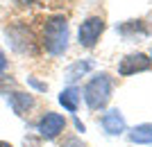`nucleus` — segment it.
Listing matches in <instances>:
<instances>
[{"label":"nucleus","instance_id":"obj_17","mask_svg":"<svg viewBox=\"0 0 152 147\" xmlns=\"http://www.w3.org/2000/svg\"><path fill=\"white\" fill-rule=\"evenodd\" d=\"M18 2H25V5H27V2H32V0H18Z\"/></svg>","mask_w":152,"mask_h":147},{"label":"nucleus","instance_id":"obj_7","mask_svg":"<svg viewBox=\"0 0 152 147\" xmlns=\"http://www.w3.org/2000/svg\"><path fill=\"white\" fill-rule=\"evenodd\" d=\"M100 125H102V129H104L109 136H121L123 131H125V127H127L125 118H123V113L118 109L107 111V113L100 118Z\"/></svg>","mask_w":152,"mask_h":147},{"label":"nucleus","instance_id":"obj_15","mask_svg":"<svg viewBox=\"0 0 152 147\" xmlns=\"http://www.w3.org/2000/svg\"><path fill=\"white\" fill-rule=\"evenodd\" d=\"M75 127L80 129V131H84V125H82V122H80V120H77V118H75Z\"/></svg>","mask_w":152,"mask_h":147},{"label":"nucleus","instance_id":"obj_13","mask_svg":"<svg viewBox=\"0 0 152 147\" xmlns=\"http://www.w3.org/2000/svg\"><path fill=\"white\" fill-rule=\"evenodd\" d=\"M27 84H30L32 88H37V91H48V84L39 82V79H34V77H27Z\"/></svg>","mask_w":152,"mask_h":147},{"label":"nucleus","instance_id":"obj_5","mask_svg":"<svg viewBox=\"0 0 152 147\" xmlns=\"http://www.w3.org/2000/svg\"><path fill=\"white\" fill-rule=\"evenodd\" d=\"M64 129H66V118H64L61 113H55V111H48L37 125L39 136L45 138V140H55Z\"/></svg>","mask_w":152,"mask_h":147},{"label":"nucleus","instance_id":"obj_3","mask_svg":"<svg viewBox=\"0 0 152 147\" xmlns=\"http://www.w3.org/2000/svg\"><path fill=\"white\" fill-rule=\"evenodd\" d=\"M5 36H7V45H9L14 52L25 54V52H34V48H37V45H34V36H32V32L27 30L25 25H20V23L7 27Z\"/></svg>","mask_w":152,"mask_h":147},{"label":"nucleus","instance_id":"obj_2","mask_svg":"<svg viewBox=\"0 0 152 147\" xmlns=\"http://www.w3.org/2000/svg\"><path fill=\"white\" fill-rule=\"evenodd\" d=\"M111 93H114V79L109 72H98L86 82L84 86V102L91 111H100L104 109L111 100Z\"/></svg>","mask_w":152,"mask_h":147},{"label":"nucleus","instance_id":"obj_14","mask_svg":"<svg viewBox=\"0 0 152 147\" xmlns=\"http://www.w3.org/2000/svg\"><path fill=\"white\" fill-rule=\"evenodd\" d=\"M7 68V57H5V52H0V72Z\"/></svg>","mask_w":152,"mask_h":147},{"label":"nucleus","instance_id":"obj_11","mask_svg":"<svg viewBox=\"0 0 152 147\" xmlns=\"http://www.w3.org/2000/svg\"><path fill=\"white\" fill-rule=\"evenodd\" d=\"M91 70H93V61H91V59L75 61V64H73L68 70H66V79H68V82H77L80 77H84L86 72H91Z\"/></svg>","mask_w":152,"mask_h":147},{"label":"nucleus","instance_id":"obj_6","mask_svg":"<svg viewBox=\"0 0 152 147\" xmlns=\"http://www.w3.org/2000/svg\"><path fill=\"white\" fill-rule=\"evenodd\" d=\"M150 57L143 54V52H134V54H127L125 59H121L118 64V75L123 77H129V75H136V72H145L150 70Z\"/></svg>","mask_w":152,"mask_h":147},{"label":"nucleus","instance_id":"obj_18","mask_svg":"<svg viewBox=\"0 0 152 147\" xmlns=\"http://www.w3.org/2000/svg\"><path fill=\"white\" fill-rule=\"evenodd\" d=\"M150 64H152V52H150Z\"/></svg>","mask_w":152,"mask_h":147},{"label":"nucleus","instance_id":"obj_4","mask_svg":"<svg viewBox=\"0 0 152 147\" xmlns=\"http://www.w3.org/2000/svg\"><path fill=\"white\" fill-rule=\"evenodd\" d=\"M104 18L102 16H89V18L84 20L80 30H77V41L82 48H93L98 41H100L102 32H104Z\"/></svg>","mask_w":152,"mask_h":147},{"label":"nucleus","instance_id":"obj_12","mask_svg":"<svg viewBox=\"0 0 152 147\" xmlns=\"http://www.w3.org/2000/svg\"><path fill=\"white\" fill-rule=\"evenodd\" d=\"M118 30H121V34H125V36H129V32L136 34V36H145V34H148V30L141 25V20H129V23L121 25Z\"/></svg>","mask_w":152,"mask_h":147},{"label":"nucleus","instance_id":"obj_8","mask_svg":"<svg viewBox=\"0 0 152 147\" xmlns=\"http://www.w3.org/2000/svg\"><path fill=\"white\" fill-rule=\"evenodd\" d=\"M9 106L14 109L16 115H25L34 106V97L30 93H23V91H14V93H9Z\"/></svg>","mask_w":152,"mask_h":147},{"label":"nucleus","instance_id":"obj_19","mask_svg":"<svg viewBox=\"0 0 152 147\" xmlns=\"http://www.w3.org/2000/svg\"><path fill=\"white\" fill-rule=\"evenodd\" d=\"M148 147H152V145H148Z\"/></svg>","mask_w":152,"mask_h":147},{"label":"nucleus","instance_id":"obj_1","mask_svg":"<svg viewBox=\"0 0 152 147\" xmlns=\"http://www.w3.org/2000/svg\"><path fill=\"white\" fill-rule=\"evenodd\" d=\"M45 52L50 57H61L66 48H68V20L61 14L50 16L43 23V36H41Z\"/></svg>","mask_w":152,"mask_h":147},{"label":"nucleus","instance_id":"obj_10","mask_svg":"<svg viewBox=\"0 0 152 147\" xmlns=\"http://www.w3.org/2000/svg\"><path fill=\"white\" fill-rule=\"evenodd\" d=\"M129 140L134 145H152V122H143L129 131Z\"/></svg>","mask_w":152,"mask_h":147},{"label":"nucleus","instance_id":"obj_9","mask_svg":"<svg viewBox=\"0 0 152 147\" xmlns=\"http://www.w3.org/2000/svg\"><path fill=\"white\" fill-rule=\"evenodd\" d=\"M80 100H82V91L77 86H68V88H64L59 93V104L66 111H70V113H75L80 109Z\"/></svg>","mask_w":152,"mask_h":147},{"label":"nucleus","instance_id":"obj_16","mask_svg":"<svg viewBox=\"0 0 152 147\" xmlns=\"http://www.w3.org/2000/svg\"><path fill=\"white\" fill-rule=\"evenodd\" d=\"M0 147H12L9 143H5V140H0Z\"/></svg>","mask_w":152,"mask_h":147}]
</instances>
